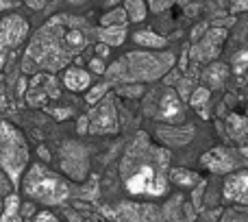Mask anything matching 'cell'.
Masks as SVG:
<instances>
[{
	"label": "cell",
	"instance_id": "obj_15",
	"mask_svg": "<svg viewBox=\"0 0 248 222\" xmlns=\"http://www.w3.org/2000/svg\"><path fill=\"white\" fill-rule=\"evenodd\" d=\"M124 11H126V17L128 22H133V24H137V22H144L146 16H148L150 7L146 0H124Z\"/></svg>",
	"mask_w": 248,
	"mask_h": 222
},
{
	"label": "cell",
	"instance_id": "obj_26",
	"mask_svg": "<svg viewBox=\"0 0 248 222\" xmlns=\"http://www.w3.org/2000/svg\"><path fill=\"white\" fill-rule=\"evenodd\" d=\"M240 153L244 155V157H248V146H242V148H240Z\"/></svg>",
	"mask_w": 248,
	"mask_h": 222
},
{
	"label": "cell",
	"instance_id": "obj_24",
	"mask_svg": "<svg viewBox=\"0 0 248 222\" xmlns=\"http://www.w3.org/2000/svg\"><path fill=\"white\" fill-rule=\"evenodd\" d=\"M174 2V0H150L148 2V7H150V11H163V9H168L170 4Z\"/></svg>",
	"mask_w": 248,
	"mask_h": 222
},
{
	"label": "cell",
	"instance_id": "obj_2",
	"mask_svg": "<svg viewBox=\"0 0 248 222\" xmlns=\"http://www.w3.org/2000/svg\"><path fill=\"white\" fill-rule=\"evenodd\" d=\"M120 174L124 188L131 196H161L166 194L168 181H170L168 153L150 144L146 135H140L124 153Z\"/></svg>",
	"mask_w": 248,
	"mask_h": 222
},
{
	"label": "cell",
	"instance_id": "obj_8",
	"mask_svg": "<svg viewBox=\"0 0 248 222\" xmlns=\"http://www.w3.org/2000/svg\"><path fill=\"white\" fill-rule=\"evenodd\" d=\"M153 115L157 120H163V122H179V120H183V103H181L179 94L174 90L159 92Z\"/></svg>",
	"mask_w": 248,
	"mask_h": 222
},
{
	"label": "cell",
	"instance_id": "obj_28",
	"mask_svg": "<svg viewBox=\"0 0 248 222\" xmlns=\"http://www.w3.org/2000/svg\"><path fill=\"white\" fill-rule=\"evenodd\" d=\"M68 2H74V4H78V2H85V0H68Z\"/></svg>",
	"mask_w": 248,
	"mask_h": 222
},
{
	"label": "cell",
	"instance_id": "obj_11",
	"mask_svg": "<svg viewBox=\"0 0 248 222\" xmlns=\"http://www.w3.org/2000/svg\"><path fill=\"white\" fill-rule=\"evenodd\" d=\"M92 81H94V74L85 68H78V65H68L61 74V83H63L65 90L70 92H87L92 87Z\"/></svg>",
	"mask_w": 248,
	"mask_h": 222
},
{
	"label": "cell",
	"instance_id": "obj_10",
	"mask_svg": "<svg viewBox=\"0 0 248 222\" xmlns=\"http://www.w3.org/2000/svg\"><path fill=\"white\" fill-rule=\"evenodd\" d=\"M224 39H227V29H211L201 42L194 46L192 57L196 61H211L218 57L220 48H222Z\"/></svg>",
	"mask_w": 248,
	"mask_h": 222
},
{
	"label": "cell",
	"instance_id": "obj_20",
	"mask_svg": "<svg viewBox=\"0 0 248 222\" xmlns=\"http://www.w3.org/2000/svg\"><path fill=\"white\" fill-rule=\"evenodd\" d=\"M170 179L174 181V183H179V185H194L198 181V176L194 174V172H189V170H183V168H174V170H170Z\"/></svg>",
	"mask_w": 248,
	"mask_h": 222
},
{
	"label": "cell",
	"instance_id": "obj_22",
	"mask_svg": "<svg viewBox=\"0 0 248 222\" xmlns=\"http://www.w3.org/2000/svg\"><path fill=\"white\" fill-rule=\"evenodd\" d=\"M105 92H107V85H94V87H90L87 90V96H85V100H87V105H96L98 100H103V96H105Z\"/></svg>",
	"mask_w": 248,
	"mask_h": 222
},
{
	"label": "cell",
	"instance_id": "obj_4",
	"mask_svg": "<svg viewBox=\"0 0 248 222\" xmlns=\"http://www.w3.org/2000/svg\"><path fill=\"white\" fill-rule=\"evenodd\" d=\"M20 185H22L24 196L33 198L35 203H42V205H46V207L61 205V203H65V198L70 196L68 181L39 161H33L26 168Z\"/></svg>",
	"mask_w": 248,
	"mask_h": 222
},
{
	"label": "cell",
	"instance_id": "obj_21",
	"mask_svg": "<svg viewBox=\"0 0 248 222\" xmlns=\"http://www.w3.org/2000/svg\"><path fill=\"white\" fill-rule=\"evenodd\" d=\"M246 68H248V50H240L233 57V72H235L237 77H242V74L246 72Z\"/></svg>",
	"mask_w": 248,
	"mask_h": 222
},
{
	"label": "cell",
	"instance_id": "obj_17",
	"mask_svg": "<svg viewBox=\"0 0 248 222\" xmlns=\"http://www.w3.org/2000/svg\"><path fill=\"white\" fill-rule=\"evenodd\" d=\"M227 77H229V70H227L224 63H214L205 72V81L209 83V90H214V87H222L224 81H227Z\"/></svg>",
	"mask_w": 248,
	"mask_h": 222
},
{
	"label": "cell",
	"instance_id": "obj_27",
	"mask_svg": "<svg viewBox=\"0 0 248 222\" xmlns=\"http://www.w3.org/2000/svg\"><path fill=\"white\" fill-rule=\"evenodd\" d=\"M118 2V0H109V2H107V7H113V4H116Z\"/></svg>",
	"mask_w": 248,
	"mask_h": 222
},
{
	"label": "cell",
	"instance_id": "obj_3",
	"mask_svg": "<svg viewBox=\"0 0 248 222\" xmlns=\"http://www.w3.org/2000/svg\"><path fill=\"white\" fill-rule=\"evenodd\" d=\"M174 65L172 52L140 50L128 52L107 70V77L120 83H148L161 79Z\"/></svg>",
	"mask_w": 248,
	"mask_h": 222
},
{
	"label": "cell",
	"instance_id": "obj_12",
	"mask_svg": "<svg viewBox=\"0 0 248 222\" xmlns=\"http://www.w3.org/2000/svg\"><path fill=\"white\" fill-rule=\"evenodd\" d=\"M201 163L211 172H233V168H235L233 155L227 148H222V146H216L209 153H205Z\"/></svg>",
	"mask_w": 248,
	"mask_h": 222
},
{
	"label": "cell",
	"instance_id": "obj_18",
	"mask_svg": "<svg viewBox=\"0 0 248 222\" xmlns=\"http://www.w3.org/2000/svg\"><path fill=\"white\" fill-rule=\"evenodd\" d=\"M100 24L103 26H126L128 17H126L124 7H113L111 11H107L103 17H100Z\"/></svg>",
	"mask_w": 248,
	"mask_h": 222
},
{
	"label": "cell",
	"instance_id": "obj_14",
	"mask_svg": "<svg viewBox=\"0 0 248 222\" xmlns=\"http://www.w3.org/2000/svg\"><path fill=\"white\" fill-rule=\"evenodd\" d=\"M133 42H135L137 46L146 48V50H161L168 44L166 37L153 33V31H137V33H133Z\"/></svg>",
	"mask_w": 248,
	"mask_h": 222
},
{
	"label": "cell",
	"instance_id": "obj_5",
	"mask_svg": "<svg viewBox=\"0 0 248 222\" xmlns=\"http://www.w3.org/2000/svg\"><path fill=\"white\" fill-rule=\"evenodd\" d=\"M31 166V148L16 124L0 120V170L13 185H20L26 168Z\"/></svg>",
	"mask_w": 248,
	"mask_h": 222
},
{
	"label": "cell",
	"instance_id": "obj_1",
	"mask_svg": "<svg viewBox=\"0 0 248 222\" xmlns=\"http://www.w3.org/2000/svg\"><path fill=\"white\" fill-rule=\"evenodd\" d=\"M98 37V31L85 17L59 13L50 17L33 33L22 59V72H59L65 70L90 44Z\"/></svg>",
	"mask_w": 248,
	"mask_h": 222
},
{
	"label": "cell",
	"instance_id": "obj_23",
	"mask_svg": "<svg viewBox=\"0 0 248 222\" xmlns=\"http://www.w3.org/2000/svg\"><path fill=\"white\" fill-rule=\"evenodd\" d=\"M33 222H61V220L57 218L50 209H42V211H37V214H35Z\"/></svg>",
	"mask_w": 248,
	"mask_h": 222
},
{
	"label": "cell",
	"instance_id": "obj_25",
	"mask_svg": "<svg viewBox=\"0 0 248 222\" xmlns=\"http://www.w3.org/2000/svg\"><path fill=\"white\" fill-rule=\"evenodd\" d=\"M90 68H92V70H94V72H96V74H103V72H105V63H103V61H100V59H98V57H96V59H92Z\"/></svg>",
	"mask_w": 248,
	"mask_h": 222
},
{
	"label": "cell",
	"instance_id": "obj_13",
	"mask_svg": "<svg viewBox=\"0 0 248 222\" xmlns=\"http://www.w3.org/2000/svg\"><path fill=\"white\" fill-rule=\"evenodd\" d=\"M128 31L126 26H100L98 29V39L103 44H107L109 48H118L126 42Z\"/></svg>",
	"mask_w": 248,
	"mask_h": 222
},
{
	"label": "cell",
	"instance_id": "obj_7",
	"mask_svg": "<svg viewBox=\"0 0 248 222\" xmlns=\"http://www.w3.org/2000/svg\"><path fill=\"white\" fill-rule=\"evenodd\" d=\"M120 128L116 107L111 98H103L94 105V109L78 120V133H92V135H113Z\"/></svg>",
	"mask_w": 248,
	"mask_h": 222
},
{
	"label": "cell",
	"instance_id": "obj_6",
	"mask_svg": "<svg viewBox=\"0 0 248 222\" xmlns=\"http://www.w3.org/2000/svg\"><path fill=\"white\" fill-rule=\"evenodd\" d=\"M31 33L29 20L20 13H7L0 20V72L4 70L9 57L26 42Z\"/></svg>",
	"mask_w": 248,
	"mask_h": 222
},
{
	"label": "cell",
	"instance_id": "obj_16",
	"mask_svg": "<svg viewBox=\"0 0 248 222\" xmlns=\"http://www.w3.org/2000/svg\"><path fill=\"white\" fill-rule=\"evenodd\" d=\"M0 222H22V205H20V196L17 194L7 196Z\"/></svg>",
	"mask_w": 248,
	"mask_h": 222
},
{
	"label": "cell",
	"instance_id": "obj_19",
	"mask_svg": "<svg viewBox=\"0 0 248 222\" xmlns=\"http://www.w3.org/2000/svg\"><path fill=\"white\" fill-rule=\"evenodd\" d=\"M209 98H211L209 87H196V90L192 92V96H189V105H192L194 109H201L209 103Z\"/></svg>",
	"mask_w": 248,
	"mask_h": 222
},
{
	"label": "cell",
	"instance_id": "obj_9",
	"mask_svg": "<svg viewBox=\"0 0 248 222\" xmlns=\"http://www.w3.org/2000/svg\"><path fill=\"white\" fill-rule=\"evenodd\" d=\"M222 196L229 203L248 205V168L246 170H233L222 183Z\"/></svg>",
	"mask_w": 248,
	"mask_h": 222
}]
</instances>
